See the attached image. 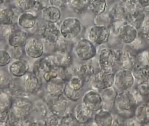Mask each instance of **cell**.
Wrapping results in <instances>:
<instances>
[{
  "label": "cell",
  "mask_w": 149,
  "mask_h": 126,
  "mask_svg": "<svg viewBox=\"0 0 149 126\" xmlns=\"http://www.w3.org/2000/svg\"><path fill=\"white\" fill-rule=\"evenodd\" d=\"M137 104V101L132 92L128 90L117 93L113 107L117 115L125 119H129L134 116Z\"/></svg>",
  "instance_id": "obj_1"
},
{
  "label": "cell",
  "mask_w": 149,
  "mask_h": 126,
  "mask_svg": "<svg viewBox=\"0 0 149 126\" xmlns=\"http://www.w3.org/2000/svg\"><path fill=\"white\" fill-rule=\"evenodd\" d=\"M61 35L67 39L77 36L82 29V24L78 18L74 17L66 18L61 23L60 28Z\"/></svg>",
  "instance_id": "obj_2"
},
{
  "label": "cell",
  "mask_w": 149,
  "mask_h": 126,
  "mask_svg": "<svg viewBox=\"0 0 149 126\" xmlns=\"http://www.w3.org/2000/svg\"><path fill=\"white\" fill-rule=\"evenodd\" d=\"M135 80L132 71L120 69L115 73L113 85L119 91H126L133 86Z\"/></svg>",
  "instance_id": "obj_3"
},
{
  "label": "cell",
  "mask_w": 149,
  "mask_h": 126,
  "mask_svg": "<svg viewBox=\"0 0 149 126\" xmlns=\"http://www.w3.org/2000/svg\"><path fill=\"white\" fill-rule=\"evenodd\" d=\"M76 56L82 60H88L95 57L97 53L95 46L89 39L83 38L77 42L75 48Z\"/></svg>",
  "instance_id": "obj_4"
},
{
  "label": "cell",
  "mask_w": 149,
  "mask_h": 126,
  "mask_svg": "<svg viewBox=\"0 0 149 126\" xmlns=\"http://www.w3.org/2000/svg\"><path fill=\"white\" fill-rule=\"evenodd\" d=\"M115 73L113 72L101 71L95 74L92 79V86L95 90L102 91L114 85Z\"/></svg>",
  "instance_id": "obj_5"
},
{
  "label": "cell",
  "mask_w": 149,
  "mask_h": 126,
  "mask_svg": "<svg viewBox=\"0 0 149 126\" xmlns=\"http://www.w3.org/2000/svg\"><path fill=\"white\" fill-rule=\"evenodd\" d=\"M110 28L108 26L95 25L89 31L88 39L94 43L102 45L107 43L110 36Z\"/></svg>",
  "instance_id": "obj_6"
},
{
  "label": "cell",
  "mask_w": 149,
  "mask_h": 126,
  "mask_svg": "<svg viewBox=\"0 0 149 126\" xmlns=\"http://www.w3.org/2000/svg\"><path fill=\"white\" fill-rule=\"evenodd\" d=\"M98 63L101 71L113 72L116 65L114 49L108 47L102 49L99 52Z\"/></svg>",
  "instance_id": "obj_7"
},
{
  "label": "cell",
  "mask_w": 149,
  "mask_h": 126,
  "mask_svg": "<svg viewBox=\"0 0 149 126\" xmlns=\"http://www.w3.org/2000/svg\"><path fill=\"white\" fill-rule=\"evenodd\" d=\"M38 33L46 42L55 45L61 37L60 29L55 23L47 22L39 28Z\"/></svg>",
  "instance_id": "obj_8"
},
{
  "label": "cell",
  "mask_w": 149,
  "mask_h": 126,
  "mask_svg": "<svg viewBox=\"0 0 149 126\" xmlns=\"http://www.w3.org/2000/svg\"><path fill=\"white\" fill-rule=\"evenodd\" d=\"M116 65L121 69L132 71L135 64V59L132 53L123 49H114Z\"/></svg>",
  "instance_id": "obj_9"
},
{
  "label": "cell",
  "mask_w": 149,
  "mask_h": 126,
  "mask_svg": "<svg viewBox=\"0 0 149 126\" xmlns=\"http://www.w3.org/2000/svg\"><path fill=\"white\" fill-rule=\"evenodd\" d=\"M83 102L93 112H97L104 107V102L101 94L96 90H90L84 94Z\"/></svg>",
  "instance_id": "obj_10"
},
{
  "label": "cell",
  "mask_w": 149,
  "mask_h": 126,
  "mask_svg": "<svg viewBox=\"0 0 149 126\" xmlns=\"http://www.w3.org/2000/svg\"><path fill=\"white\" fill-rule=\"evenodd\" d=\"M117 36L121 43L125 44H130L137 38L138 29L130 24H124L118 29Z\"/></svg>",
  "instance_id": "obj_11"
},
{
  "label": "cell",
  "mask_w": 149,
  "mask_h": 126,
  "mask_svg": "<svg viewBox=\"0 0 149 126\" xmlns=\"http://www.w3.org/2000/svg\"><path fill=\"white\" fill-rule=\"evenodd\" d=\"M27 56L32 58L36 59L42 56L44 51V46L41 41L35 38L28 39L24 46Z\"/></svg>",
  "instance_id": "obj_12"
},
{
  "label": "cell",
  "mask_w": 149,
  "mask_h": 126,
  "mask_svg": "<svg viewBox=\"0 0 149 126\" xmlns=\"http://www.w3.org/2000/svg\"><path fill=\"white\" fill-rule=\"evenodd\" d=\"M93 112L82 102L75 107L73 111L74 118L78 123H88L92 120Z\"/></svg>",
  "instance_id": "obj_13"
},
{
  "label": "cell",
  "mask_w": 149,
  "mask_h": 126,
  "mask_svg": "<svg viewBox=\"0 0 149 126\" xmlns=\"http://www.w3.org/2000/svg\"><path fill=\"white\" fill-rule=\"evenodd\" d=\"M32 107V104L30 102L21 98L14 102L13 112L18 118H24L29 114Z\"/></svg>",
  "instance_id": "obj_14"
},
{
  "label": "cell",
  "mask_w": 149,
  "mask_h": 126,
  "mask_svg": "<svg viewBox=\"0 0 149 126\" xmlns=\"http://www.w3.org/2000/svg\"><path fill=\"white\" fill-rule=\"evenodd\" d=\"M41 15L42 19L47 22L56 23L61 19V12L60 9L50 5L42 10Z\"/></svg>",
  "instance_id": "obj_15"
},
{
  "label": "cell",
  "mask_w": 149,
  "mask_h": 126,
  "mask_svg": "<svg viewBox=\"0 0 149 126\" xmlns=\"http://www.w3.org/2000/svg\"><path fill=\"white\" fill-rule=\"evenodd\" d=\"M17 22L21 28L25 29H31L36 25L37 18L32 12L24 11L19 15Z\"/></svg>",
  "instance_id": "obj_16"
},
{
  "label": "cell",
  "mask_w": 149,
  "mask_h": 126,
  "mask_svg": "<svg viewBox=\"0 0 149 126\" xmlns=\"http://www.w3.org/2000/svg\"><path fill=\"white\" fill-rule=\"evenodd\" d=\"M132 71L138 85L149 81V65L136 64Z\"/></svg>",
  "instance_id": "obj_17"
},
{
  "label": "cell",
  "mask_w": 149,
  "mask_h": 126,
  "mask_svg": "<svg viewBox=\"0 0 149 126\" xmlns=\"http://www.w3.org/2000/svg\"><path fill=\"white\" fill-rule=\"evenodd\" d=\"M113 120L114 116L110 111L104 108L97 111L94 116V122L98 126H111Z\"/></svg>",
  "instance_id": "obj_18"
},
{
  "label": "cell",
  "mask_w": 149,
  "mask_h": 126,
  "mask_svg": "<svg viewBox=\"0 0 149 126\" xmlns=\"http://www.w3.org/2000/svg\"><path fill=\"white\" fill-rule=\"evenodd\" d=\"M27 40V33L22 30L14 31L8 38L9 45L15 48H21L25 46Z\"/></svg>",
  "instance_id": "obj_19"
},
{
  "label": "cell",
  "mask_w": 149,
  "mask_h": 126,
  "mask_svg": "<svg viewBox=\"0 0 149 126\" xmlns=\"http://www.w3.org/2000/svg\"><path fill=\"white\" fill-rule=\"evenodd\" d=\"M23 83L25 89L32 93L37 92L40 88L42 85L40 77L33 72L27 73L25 75Z\"/></svg>",
  "instance_id": "obj_20"
},
{
  "label": "cell",
  "mask_w": 149,
  "mask_h": 126,
  "mask_svg": "<svg viewBox=\"0 0 149 126\" xmlns=\"http://www.w3.org/2000/svg\"><path fill=\"white\" fill-rule=\"evenodd\" d=\"M134 117L141 125L149 124V102L138 105L135 110Z\"/></svg>",
  "instance_id": "obj_21"
},
{
  "label": "cell",
  "mask_w": 149,
  "mask_h": 126,
  "mask_svg": "<svg viewBox=\"0 0 149 126\" xmlns=\"http://www.w3.org/2000/svg\"><path fill=\"white\" fill-rule=\"evenodd\" d=\"M18 16L13 9L11 7H1L0 9V21L1 24H13L15 22H17Z\"/></svg>",
  "instance_id": "obj_22"
},
{
  "label": "cell",
  "mask_w": 149,
  "mask_h": 126,
  "mask_svg": "<svg viewBox=\"0 0 149 126\" xmlns=\"http://www.w3.org/2000/svg\"><path fill=\"white\" fill-rule=\"evenodd\" d=\"M29 66L28 62L22 60H18L13 62L9 66L10 73L15 77L25 76L28 71Z\"/></svg>",
  "instance_id": "obj_23"
},
{
  "label": "cell",
  "mask_w": 149,
  "mask_h": 126,
  "mask_svg": "<svg viewBox=\"0 0 149 126\" xmlns=\"http://www.w3.org/2000/svg\"><path fill=\"white\" fill-rule=\"evenodd\" d=\"M89 0H68V7L75 15H81L88 9Z\"/></svg>",
  "instance_id": "obj_24"
},
{
  "label": "cell",
  "mask_w": 149,
  "mask_h": 126,
  "mask_svg": "<svg viewBox=\"0 0 149 126\" xmlns=\"http://www.w3.org/2000/svg\"><path fill=\"white\" fill-rule=\"evenodd\" d=\"M71 62V57L67 51L58 50L56 52L51 62L58 67H67L70 65Z\"/></svg>",
  "instance_id": "obj_25"
},
{
  "label": "cell",
  "mask_w": 149,
  "mask_h": 126,
  "mask_svg": "<svg viewBox=\"0 0 149 126\" xmlns=\"http://www.w3.org/2000/svg\"><path fill=\"white\" fill-rule=\"evenodd\" d=\"M107 6V0H89L88 9L96 16L104 14Z\"/></svg>",
  "instance_id": "obj_26"
},
{
  "label": "cell",
  "mask_w": 149,
  "mask_h": 126,
  "mask_svg": "<svg viewBox=\"0 0 149 126\" xmlns=\"http://www.w3.org/2000/svg\"><path fill=\"white\" fill-rule=\"evenodd\" d=\"M52 69L53 65L51 62L47 60L41 59L35 63L33 72L40 77L41 75L43 76L45 73L52 70Z\"/></svg>",
  "instance_id": "obj_27"
},
{
  "label": "cell",
  "mask_w": 149,
  "mask_h": 126,
  "mask_svg": "<svg viewBox=\"0 0 149 126\" xmlns=\"http://www.w3.org/2000/svg\"><path fill=\"white\" fill-rule=\"evenodd\" d=\"M101 94L104 102V107L107 108L108 105H113L116 96L117 92L116 90L112 86L105 88L101 91Z\"/></svg>",
  "instance_id": "obj_28"
},
{
  "label": "cell",
  "mask_w": 149,
  "mask_h": 126,
  "mask_svg": "<svg viewBox=\"0 0 149 126\" xmlns=\"http://www.w3.org/2000/svg\"><path fill=\"white\" fill-rule=\"evenodd\" d=\"M78 73L84 82H88L92 80L95 75V69L91 64H83L80 67Z\"/></svg>",
  "instance_id": "obj_29"
},
{
  "label": "cell",
  "mask_w": 149,
  "mask_h": 126,
  "mask_svg": "<svg viewBox=\"0 0 149 126\" xmlns=\"http://www.w3.org/2000/svg\"><path fill=\"white\" fill-rule=\"evenodd\" d=\"M64 86L60 80L51 81L48 82L47 88L49 93L54 97H59L63 93Z\"/></svg>",
  "instance_id": "obj_30"
},
{
  "label": "cell",
  "mask_w": 149,
  "mask_h": 126,
  "mask_svg": "<svg viewBox=\"0 0 149 126\" xmlns=\"http://www.w3.org/2000/svg\"><path fill=\"white\" fill-rule=\"evenodd\" d=\"M51 103V109L53 114L59 116L63 113L66 110L67 101L65 99H57Z\"/></svg>",
  "instance_id": "obj_31"
},
{
  "label": "cell",
  "mask_w": 149,
  "mask_h": 126,
  "mask_svg": "<svg viewBox=\"0 0 149 126\" xmlns=\"http://www.w3.org/2000/svg\"><path fill=\"white\" fill-rule=\"evenodd\" d=\"M84 82V81L79 74H74L70 77L68 85L75 91H81L83 86Z\"/></svg>",
  "instance_id": "obj_32"
},
{
  "label": "cell",
  "mask_w": 149,
  "mask_h": 126,
  "mask_svg": "<svg viewBox=\"0 0 149 126\" xmlns=\"http://www.w3.org/2000/svg\"><path fill=\"white\" fill-rule=\"evenodd\" d=\"M63 93L68 99L73 102H76L80 99L82 95L81 90L75 91L71 89L68 84L64 86Z\"/></svg>",
  "instance_id": "obj_33"
},
{
  "label": "cell",
  "mask_w": 149,
  "mask_h": 126,
  "mask_svg": "<svg viewBox=\"0 0 149 126\" xmlns=\"http://www.w3.org/2000/svg\"><path fill=\"white\" fill-rule=\"evenodd\" d=\"M37 0H15L16 7L25 11H29L34 8Z\"/></svg>",
  "instance_id": "obj_34"
},
{
  "label": "cell",
  "mask_w": 149,
  "mask_h": 126,
  "mask_svg": "<svg viewBox=\"0 0 149 126\" xmlns=\"http://www.w3.org/2000/svg\"><path fill=\"white\" fill-rule=\"evenodd\" d=\"M139 29L142 37L146 40L149 41V19L146 18Z\"/></svg>",
  "instance_id": "obj_35"
},
{
  "label": "cell",
  "mask_w": 149,
  "mask_h": 126,
  "mask_svg": "<svg viewBox=\"0 0 149 126\" xmlns=\"http://www.w3.org/2000/svg\"><path fill=\"white\" fill-rule=\"evenodd\" d=\"M0 66H5L9 64L11 61V57L8 52L5 50H0Z\"/></svg>",
  "instance_id": "obj_36"
},
{
  "label": "cell",
  "mask_w": 149,
  "mask_h": 126,
  "mask_svg": "<svg viewBox=\"0 0 149 126\" xmlns=\"http://www.w3.org/2000/svg\"><path fill=\"white\" fill-rule=\"evenodd\" d=\"M138 92L144 97L149 95V81L139 84L137 88Z\"/></svg>",
  "instance_id": "obj_37"
},
{
  "label": "cell",
  "mask_w": 149,
  "mask_h": 126,
  "mask_svg": "<svg viewBox=\"0 0 149 126\" xmlns=\"http://www.w3.org/2000/svg\"><path fill=\"white\" fill-rule=\"evenodd\" d=\"M68 0H50V5L60 9L61 10L68 7Z\"/></svg>",
  "instance_id": "obj_38"
},
{
  "label": "cell",
  "mask_w": 149,
  "mask_h": 126,
  "mask_svg": "<svg viewBox=\"0 0 149 126\" xmlns=\"http://www.w3.org/2000/svg\"><path fill=\"white\" fill-rule=\"evenodd\" d=\"M13 24L8 25V24H1V34L6 36H9L11 33L14 31L12 28Z\"/></svg>",
  "instance_id": "obj_39"
},
{
  "label": "cell",
  "mask_w": 149,
  "mask_h": 126,
  "mask_svg": "<svg viewBox=\"0 0 149 126\" xmlns=\"http://www.w3.org/2000/svg\"><path fill=\"white\" fill-rule=\"evenodd\" d=\"M57 76L58 74L53 70L47 72L43 75L44 80L47 82H49L53 79L55 78Z\"/></svg>",
  "instance_id": "obj_40"
},
{
  "label": "cell",
  "mask_w": 149,
  "mask_h": 126,
  "mask_svg": "<svg viewBox=\"0 0 149 126\" xmlns=\"http://www.w3.org/2000/svg\"><path fill=\"white\" fill-rule=\"evenodd\" d=\"M126 119L118 115L117 116L114 117L112 125H126Z\"/></svg>",
  "instance_id": "obj_41"
},
{
  "label": "cell",
  "mask_w": 149,
  "mask_h": 126,
  "mask_svg": "<svg viewBox=\"0 0 149 126\" xmlns=\"http://www.w3.org/2000/svg\"><path fill=\"white\" fill-rule=\"evenodd\" d=\"M138 5L142 8H147L149 7V0H136Z\"/></svg>",
  "instance_id": "obj_42"
},
{
  "label": "cell",
  "mask_w": 149,
  "mask_h": 126,
  "mask_svg": "<svg viewBox=\"0 0 149 126\" xmlns=\"http://www.w3.org/2000/svg\"><path fill=\"white\" fill-rule=\"evenodd\" d=\"M146 61H147L148 63H149V49L148 51L146 52Z\"/></svg>",
  "instance_id": "obj_43"
},
{
  "label": "cell",
  "mask_w": 149,
  "mask_h": 126,
  "mask_svg": "<svg viewBox=\"0 0 149 126\" xmlns=\"http://www.w3.org/2000/svg\"><path fill=\"white\" fill-rule=\"evenodd\" d=\"M121 1L124 3L125 2L128 1V0H121Z\"/></svg>",
  "instance_id": "obj_44"
}]
</instances>
